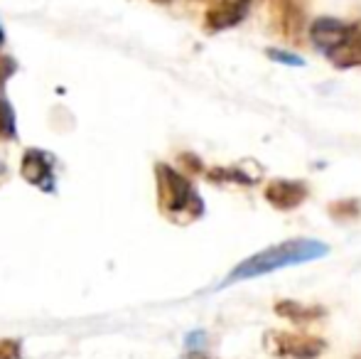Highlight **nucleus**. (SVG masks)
<instances>
[{
	"label": "nucleus",
	"instance_id": "nucleus-1",
	"mask_svg": "<svg viewBox=\"0 0 361 359\" xmlns=\"http://www.w3.org/2000/svg\"><path fill=\"white\" fill-rule=\"evenodd\" d=\"M329 254V246L324 241L317 239H288L281 244H273L268 249L258 251V254L243 259L241 264H236L228 276L219 283V288H228L233 283L251 281V278H261L268 273H276L281 269H290V266H302L319 261Z\"/></svg>",
	"mask_w": 361,
	"mask_h": 359
},
{
	"label": "nucleus",
	"instance_id": "nucleus-2",
	"mask_svg": "<svg viewBox=\"0 0 361 359\" xmlns=\"http://www.w3.org/2000/svg\"><path fill=\"white\" fill-rule=\"evenodd\" d=\"M157 207L175 224H192L204 214V200L185 173L167 163L155 165Z\"/></svg>",
	"mask_w": 361,
	"mask_h": 359
},
{
	"label": "nucleus",
	"instance_id": "nucleus-3",
	"mask_svg": "<svg viewBox=\"0 0 361 359\" xmlns=\"http://www.w3.org/2000/svg\"><path fill=\"white\" fill-rule=\"evenodd\" d=\"M271 23L286 42L302 44L307 37V0H271Z\"/></svg>",
	"mask_w": 361,
	"mask_h": 359
},
{
	"label": "nucleus",
	"instance_id": "nucleus-4",
	"mask_svg": "<svg viewBox=\"0 0 361 359\" xmlns=\"http://www.w3.org/2000/svg\"><path fill=\"white\" fill-rule=\"evenodd\" d=\"M307 39L314 44L317 52H322L324 57L334 59L339 52H344V49L352 44L354 28L337 18H317L310 23Z\"/></svg>",
	"mask_w": 361,
	"mask_h": 359
},
{
	"label": "nucleus",
	"instance_id": "nucleus-5",
	"mask_svg": "<svg viewBox=\"0 0 361 359\" xmlns=\"http://www.w3.org/2000/svg\"><path fill=\"white\" fill-rule=\"evenodd\" d=\"M20 175L37 190L54 195L57 192V175H54V158L52 153L39 148H27L20 163Z\"/></svg>",
	"mask_w": 361,
	"mask_h": 359
},
{
	"label": "nucleus",
	"instance_id": "nucleus-6",
	"mask_svg": "<svg viewBox=\"0 0 361 359\" xmlns=\"http://www.w3.org/2000/svg\"><path fill=\"white\" fill-rule=\"evenodd\" d=\"M266 340H271V347L283 357L314 359L324 352V342L319 337L300 335V332H271Z\"/></svg>",
	"mask_w": 361,
	"mask_h": 359
},
{
	"label": "nucleus",
	"instance_id": "nucleus-7",
	"mask_svg": "<svg viewBox=\"0 0 361 359\" xmlns=\"http://www.w3.org/2000/svg\"><path fill=\"white\" fill-rule=\"evenodd\" d=\"M310 195V187L305 185V182L300 180H271L266 185V192H263V197H266V202L273 207V209L278 212H293L298 209L300 205H302L305 200H307Z\"/></svg>",
	"mask_w": 361,
	"mask_h": 359
},
{
	"label": "nucleus",
	"instance_id": "nucleus-8",
	"mask_svg": "<svg viewBox=\"0 0 361 359\" xmlns=\"http://www.w3.org/2000/svg\"><path fill=\"white\" fill-rule=\"evenodd\" d=\"M253 3H256V0H214V5L207 10L204 28L209 30V32H221V30L236 28L248 15Z\"/></svg>",
	"mask_w": 361,
	"mask_h": 359
},
{
	"label": "nucleus",
	"instance_id": "nucleus-9",
	"mask_svg": "<svg viewBox=\"0 0 361 359\" xmlns=\"http://www.w3.org/2000/svg\"><path fill=\"white\" fill-rule=\"evenodd\" d=\"M276 315L286 317L290 322H312L324 315V308L305 305V303H298V300H278Z\"/></svg>",
	"mask_w": 361,
	"mask_h": 359
},
{
	"label": "nucleus",
	"instance_id": "nucleus-10",
	"mask_svg": "<svg viewBox=\"0 0 361 359\" xmlns=\"http://www.w3.org/2000/svg\"><path fill=\"white\" fill-rule=\"evenodd\" d=\"M15 135H18L15 109L5 96H0V140H15Z\"/></svg>",
	"mask_w": 361,
	"mask_h": 359
},
{
	"label": "nucleus",
	"instance_id": "nucleus-11",
	"mask_svg": "<svg viewBox=\"0 0 361 359\" xmlns=\"http://www.w3.org/2000/svg\"><path fill=\"white\" fill-rule=\"evenodd\" d=\"M329 217L332 219H337V221H354V219H359V214H361V202L359 200H337V202H332L329 205Z\"/></svg>",
	"mask_w": 361,
	"mask_h": 359
},
{
	"label": "nucleus",
	"instance_id": "nucleus-12",
	"mask_svg": "<svg viewBox=\"0 0 361 359\" xmlns=\"http://www.w3.org/2000/svg\"><path fill=\"white\" fill-rule=\"evenodd\" d=\"M266 57H268V59H273V62L288 64V67H305V59H302V57H295V54L286 52V49L268 47V49H266Z\"/></svg>",
	"mask_w": 361,
	"mask_h": 359
},
{
	"label": "nucleus",
	"instance_id": "nucleus-13",
	"mask_svg": "<svg viewBox=\"0 0 361 359\" xmlns=\"http://www.w3.org/2000/svg\"><path fill=\"white\" fill-rule=\"evenodd\" d=\"M15 72H18V62H15L13 57H5V54H0V87H3V84L8 82Z\"/></svg>",
	"mask_w": 361,
	"mask_h": 359
},
{
	"label": "nucleus",
	"instance_id": "nucleus-14",
	"mask_svg": "<svg viewBox=\"0 0 361 359\" xmlns=\"http://www.w3.org/2000/svg\"><path fill=\"white\" fill-rule=\"evenodd\" d=\"M204 342H207L204 330H195V332H190V335H187L185 345H187V350H190V352H200L202 347H204Z\"/></svg>",
	"mask_w": 361,
	"mask_h": 359
},
{
	"label": "nucleus",
	"instance_id": "nucleus-15",
	"mask_svg": "<svg viewBox=\"0 0 361 359\" xmlns=\"http://www.w3.org/2000/svg\"><path fill=\"white\" fill-rule=\"evenodd\" d=\"M0 359H20V345L15 340H0Z\"/></svg>",
	"mask_w": 361,
	"mask_h": 359
},
{
	"label": "nucleus",
	"instance_id": "nucleus-16",
	"mask_svg": "<svg viewBox=\"0 0 361 359\" xmlns=\"http://www.w3.org/2000/svg\"><path fill=\"white\" fill-rule=\"evenodd\" d=\"M354 49H357V54H359V62H361V35H357V37H354Z\"/></svg>",
	"mask_w": 361,
	"mask_h": 359
},
{
	"label": "nucleus",
	"instance_id": "nucleus-17",
	"mask_svg": "<svg viewBox=\"0 0 361 359\" xmlns=\"http://www.w3.org/2000/svg\"><path fill=\"white\" fill-rule=\"evenodd\" d=\"M3 42H5V32H3V28H0V47H3Z\"/></svg>",
	"mask_w": 361,
	"mask_h": 359
},
{
	"label": "nucleus",
	"instance_id": "nucleus-18",
	"mask_svg": "<svg viewBox=\"0 0 361 359\" xmlns=\"http://www.w3.org/2000/svg\"><path fill=\"white\" fill-rule=\"evenodd\" d=\"M155 3H170V0H155Z\"/></svg>",
	"mask_w": 361,
	"mask_h": 359
},
{
	"label": "nucleus",
	"instance_id": "nucleus-19",
	"mask_svg": "<svg viewBox=\"0 0 361 359\" xmlns=\"http://www.w3.org/2000/svg\"><path fill=\"white\" fill-rule=\"evenodd\" d=\"M202 3H209V0H202Z\"/></svg>",
	"mask_w": 361,
	"mask_h": 359
}]
</instances>
